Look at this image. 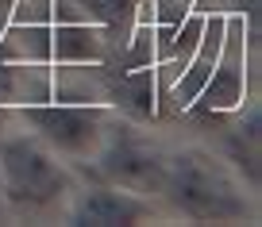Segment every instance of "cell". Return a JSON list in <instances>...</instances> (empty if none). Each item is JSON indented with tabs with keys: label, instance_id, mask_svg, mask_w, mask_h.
Returning a JSON list of instances; mask_svg holds the SVG:
<instances>
[{
	"label": "cell",
	"instance_id": "52a82bcc",
	"mask_svg": "<svg viewBox=\"0 0 262 227\" xmlns=\"http://www.w3.org/2000/svg\"><path fill=\"white\" fill-rule=\"evenodd\" d=\"M4 212H8V208H4V196H0V216H4Z\"/></svg>",
	"mask_w": 262,
	"mask_h": 227
},
{
	"label": "cell",
	"instance_id": "5b68a950",
	"mask_svg": "<svg viewBox=\"0 0 262 227\" xmlns=\"http://www.w3.org/2000/svg\"><path fill=\"white\" fill-rule=\"evenodd\" d=\"M62 219L74 227H135L155 219V204L143 193H131V189L104 181V185L74 189L70 204L62 208Z\"/></svg>",
	"mask_w": 262,
	"mask_h": 227
},
{
	"label": "cell",
	"instance_id": "3957f363",
	"mask_svg": "<svg viewBox=\"0 0 262 227\" xmlns=\"http://www.w3.org/2000/svg\"><path fill=\"white\" fill-rule=\"evenodd\" d=\"M97 170L104 181L120 189H131V193H158L162 185V166H166V154L150 143L147 135H139L135 127H112L104 131L97 146Z\"/></svg>",
	"mask_w": 262,
	"mask_h": 227
},
{
	"label": "cell",
	"instance_id": "6da1fadb",
	"mask_svg": "<svg viewBox=\"0 0 262 227\" xmlns=\"http://www.w3.org/2000/svg\"><path fill=\"white\" fill-rule=\"evenodd\" d=\"M158 196L189 223H247L254 219L251 193L208 146H181L166 154Z\"/></svg>",
	"mask_w": 262,
	"mask_h": 227
},
{
	"label": "cell",
	"instance_id": "277c9868",
	"mask_svg": "<svg viewBox=\"0 0 262 227\" xmlns=\"http://www.w3.org/2000/svg\"><path fill=\"white\" fill-rule=\"evenodd\" d=\"M27 127L62 158H93L108 123L104 112L89 104H39L27 108Z\"/></svg>",
	"mask_w": 262,
	"mask_h": 227
},
{
	"label": "cell",
	"instance_id": "ba28073f",
	"mask_svg": "<svg viewBox=\"0 0 262 227\" xmlns=\"http://www.w3.org/2000/svg\"><path fill=\"white\" fill-rule=\"evenodd\" d=\"M4 4H16V0H4Z\"/></svg>",
	"mask_w": 262,
	"mask_h": 227
},
{
	"label": "cell",
	"instance_id": "8992f818",
	"mask_svg": "<svg viewBox=\"0 0 262 227\" xmlns=\"http://www.w3.org/2000/svg\"><path fill=\"white\" fill-rule=\"evenodd\" d=\"M85 12H93L97 19H108V24H116L120 16H127L131 12V0H77Z\"/></svg>",
	"mask_w": 262,
	"mask_h": 227
},
{
	"label": "cell",
	"instance_id": "7a4b0ae2",
	"mask_svg": "<svg viewBox=\"0 0 262 227\" xmlns=\"http://www.w3.org/2000/svg\"><path fill=\"white\" fill-rule=\"evenodd\" d=\"M74 173L54 146L35 131H12L0 139V196L16 216H62L74 196Z\"/></svg>",
	"mask_w": 262,
	"mask_h": 227
}]
</instances>
